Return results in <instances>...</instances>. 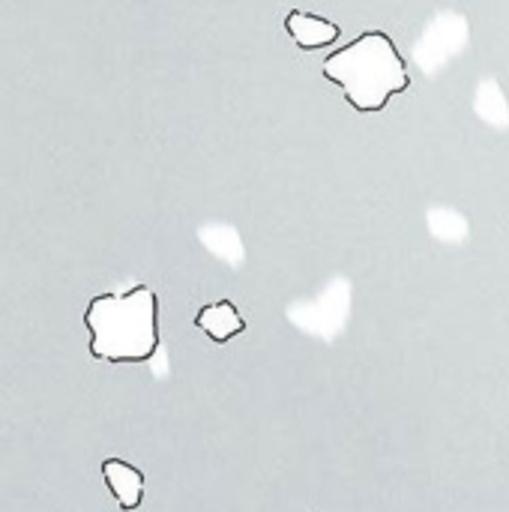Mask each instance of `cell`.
Listing matches in <instances>:
<instances>
[{
	"mask_svg": "<svg viewBox=\"0 0 509 512\" xmlns=\"http://www.w3.org/2000/svg\"><path fill=\"white\" fill-rule=\"evenodd\" d=\"M90 354L105 363H144L156 354V294L132 288L126 294H99L84 312Z\"/></svg>",
	"mask_w": 509,
	"mask_h": 512,
	"instance_id": "obj_1",
	"label": "cell"
},
{
	"mask_svg": "<svg viewBox=\"0 0 509 512\" xmlns=\"http://www.w3.org/2000/svg\"><path fill=\"white\" fill-rule=\"evenodd\" d=\"M324 75L336 81L357 111H381L396 93L408 90V66L381 30L357 36L324 60Z\"/></svg>",
	"mask_w": 509,
	"mask_h": 512,
	"instance_id": "obj_2",
	"label": "cell"
},
{
	"mask_svg": "<svg viewBox=\"0 0 509 512\" xmlns=\"http://www.w3.org/2000/svg\"><path fill=\"white\" fill-rule=\"evenodd\" d=\"M285 30L291 33V39L306 48V51H315V48H327L339 39V27L327 18H318V15H309L303 9H294L288 18H285Z\"/></svg>",
	"mask_w": 509,
	"mask_h": 512,
	"instance_id": "obj_3",
	"label": "cell"
},
{
	"mask_svg": "<svg viewBox=\"0 0 509 512\" xmlns=\"http://www.w3.org/2000/svg\"><path fill=\"white\" fill-rule=\"evenodd\" d=\"M102 474H105V483L123 510H135L141 504V498H144L141 471H135L132 465H126L120 459H108V462H102Z\"/></svg>",
	"mask_w": 509,
	"mask_h": 512,
	"instance_id": "obj_4",
	"label": "cell"
},
{
	"mask_svg": "<svg viewBox=\"0 0 509 512\" xmlns=\"http://www.w3.org/2000/svg\"><path fill=\"white\" fill-rule=\"evenodd\" d=\"M213 342H228V339H234V336H240L243 330H246V321L240 318V312L228 303V300H222V303H213V306H204L201 312H198V321H195Z\"/></svg>",
	"mask_w": 509,
	"mask_h": 512,
	"instance_id": "obj_5",
	"label": "cell"
}]
</instances>
